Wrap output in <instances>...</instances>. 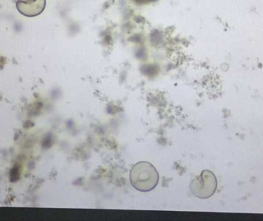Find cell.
Masks as SVG:
<instances>
[{
    "mask_svg": "<svg viewBox=\"0 0 263 221\" xmlns=\"http://www.w3.org/2000/svg\"><path fill=\"white\" fill-rule=\"evenodd\" d=\"M46 4V0H18L16 7L22 15L35 17L44 11Z\"/></svg>",
    "mask_w": 263,
    "mask_h": 221,
    "instance_id": "3",
    "label": "cell"
},
{
    "mask_svg": "<svg viewBox=\"0 0 263 221\" xmlns=\"http://www.w3.org/2000/svg\"><path fill=\"white\" fill-rule=\"evenodd\" d=\"M130 182L136 190L142 192L152 191L159 182L157 170L148 162H139L133 166Z\"/></svg>",
    "mask_w": 263,
    "mask_h": 221,
    "instance_id": "1",
    "label": "cell"
},
{
    "mask_svg": "<svg viewBox=\"0 0 263 221\" xmlns=\"http://www.w3.org/2000/svg\"><path fill=\"white\" fill-rule=\"evenodd\" d=\"M217 182L216 176L210 171H203L202 174L192 182L190 189L196 197L208 198L216 190Z\"/></svg>",
    "mask_w": 263,
    "mask_h": 221,
    "instance_id": "2",
    "label": "cell"
}]
</instances>
